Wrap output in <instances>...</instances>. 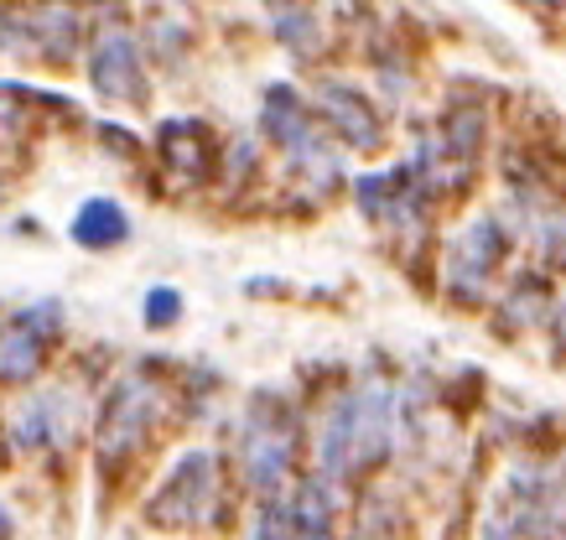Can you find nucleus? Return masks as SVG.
<instances>
[{
    "label": "nucleus",
    "mask_w": 566,
    "mask_h": 540,
    "mask_svg": "<svg viewBox=\"0 0 566 540\" xmlns=\"http://www.w3.org/2000/svg\"><path fill=\"white\" fill-rule=\"evenodd\" d=\"M208 494H213V457H208V453H188L172 468V484L156 494L151 515L161 525H192V520H203Z\"/></svg>",
    "instance_id": "1"
},
{
    "label": "nucleus",
    "mask_w": 566,
    "mask_h": 540,
    "mask_svg": "<svg viewBox=\"0 0 566 540\" xmlns=\"http://www.w3.org/2000/svg\"><path fill=\"white\" fill-rule=\"evenodd\" d=\"M146 416H151V390L140 380H125L109 405H104V421H99V447L104 453H120L130 447L140 432H146Z\"/></svg>",
    "instance_id": "2"
},
{
    "label": "nucleus",
    "mask_w": 566,
    "mask_h": 540,
    "mask_svg": "<svg viewBox=\"0 0 566 540\" xmlns=\"http://www.w3.org/2000/svg\"><path fill=\"white\" fill-rule=\"evenodd\" d=\"M499 255H504V234H499L489 219H479V224H468L463 229V240L452 244V280L463 286L468 280V292H479L483 280H489V271L499 265Z\"/></svg>",
    "instance_id": "3"
},
{
    "label": "nucleus",
    "mask_w": 566,
    "mask_h": 540,
    "mask_svg": "<svg viewBox=\"0 0 566 540\" xmlns=\"http://www.w3.org/2000/svg\"><path fill=\"white\" fill-rule=\"evenodd\" d=\"M88 78L104 88V94H120V99H130V94H140V68H136V47L125 42V36H109V42H99V53H94V63H88Z\"/></svg>",
    "instance_id": "4"
},
{
    "label": "nucleus",
    "mask_w": 566,
    "mask_h": 540,
    "mask_svg": "<svg viewBox=\"0 0 566 540\" xmlns=\"http://www.w3.org/2000/svg\"><path fill=\"white\" fill-rule=\"evenodd\" d=\"M323 99H327L333 125H338V136H348L354 146H375V140H379V120H375V109L364 105L359 94H348V88H323Z\"/></svg>",
    "instance_id": "5"
},
{
    "label": "nucleus",
    "mask_w": 566,
    "mask_h": 540,
    "mask_svg": "<svg viewBox=\"0 0 566 540\" xmlns=\"http://www.w3.org/2000/svg\"><path fill=\"white\" fill-rule=\"evenodd\" d=\"M125 213L109 203V198H94V203H84L78 209V219H73V240L88 244V250H109V244L125 240Z\"/></svg>",
    "instance_id": "6"
},
{
    "label": "nucleus",
    "mask_w": 566,
    "mask_h": 540,
    "mask_svg": "<svg viewBox=\"0 0 566 540\" xmlns=\"http://www.w3.org/2000/svg\"><path fill=\"white\" fill-rule=\"evenodd\" d=\"M42 364V332L21 317L17 328L0 338V380H32Z\"/></svg>",
    "instance_id": "7"
},
{
    "label": "nucleus",
    "mask_w": 566,
    "mask_h": 540,
    "mask_svg": "<svg viewBox=\"0 0 566 540\" xmlns=\"http://www.w3.org/2000/svg\"><path fill=\"white\" fill-rule=\"evenodd\" d=\"M286 463H292V442L281 432H250V484L275 488L286 478Z\"/></svg>",
    "instance_id": "8"
},
{
    "label": "nucleus",
    "mask_w": 566,
    "mask_h": 540,
    "mask_svg": "<svg viewBox=\"0 0 566 540\" xmlns=\"http://www.w3.org/2000/svg\"><path fill=\"white\" fill-rule=\"evenodd\" d=\"M57 432H63V395H36V401L17 416V442L21 447L57 442Z\"/></svg>",
    "instance_id": "9"
},
{
    "label": "nucleus",
    "mask_w": 566,
    "mask_h": 540,
    "mask_svg": "<svg viewBox=\"0 0 566 540\" xmlns=\"http://www.w3.org/2000/svg\"><path fill=\"white\" fill-rule=\"evenodd\" d=\"M177 307H182V297L167 292V286H156L151 297H146V322H151V328H167V322L177 317Z\"/></svg>",
    "instance_id": "10"
},
{
    "label": "nucleus",
    "mask_w": 566,
    "mask_h": 540,
    "mask_svg": "<svg viewBox=\"0 0 566 540\" xmlns=\"http://www.w3.org/2000/svg\"><path fill=\"white\" fill-rule=\"evenodd\" d=\"M11 536V515H6V505H0V540Z\"/></svg>",
    "instance_id": "11"
},
{
    "label": "nucleus",
    "mask_w": 566,
    "mask_h": 540,
    "mask_svg": "<svg viewBox=\"0 0 566 540\" xmlns=\"http://www.w3.org/2000/svg\"><path fill=\"white\" fill-rule=\"evenodd\" d=\"M562 328H566V317H562Z\"/></svg>",
    "instance_id": "12"
}]
</instances>
